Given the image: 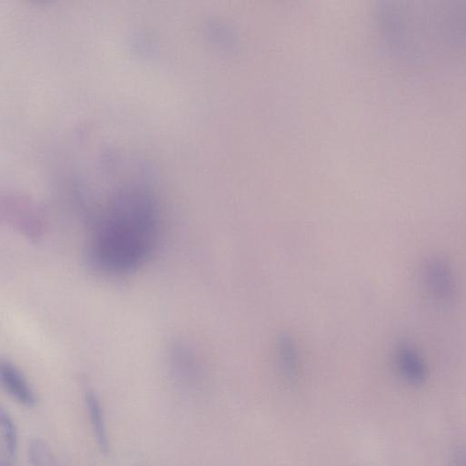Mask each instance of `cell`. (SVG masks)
<instances>
[{
  "label": "cell",
  "mask_w": 466,
  "mask_h": 466,
  "mask_svg": "<svg viewBox=\"0 0 466 466\" xmlns=\"http://www.w3.org/2000/svg\"><path fill=\"white\" fill-rule=\"evenodd\" d=\"M384 15L392 52L404 62H438L466 54L465 1L395 2Z\"/></svg>",
  "instance_id": "6da1fadb"
},
{
  "label": "cell",
  "mask_w": 466,
  "mask_h": 466,
  "mask_svg": "<svg viewBox=\"0 0 466 466\" xmlns=\"http://www.w3.org/2000/svg\"><path fill=\"white\" fill-rule=\"evenodd\" d=\"M159 224L155 204L143 189H125L99 218L89 242V258L101 272L124 275L152 255Z\"/></svg>",
  "instance_id": "7a4b0ae2"
},
{
  "label": "cell",
  "mask_w": 466,
  "mask_h": 466,
  "mask_svg": "<svg viewBox=\"0 0 466 466\" xmlns=\"http://www.w3.org/2000/svg\"><path fill=\"white\" fill-rule=\"evenodd\" d=\"M424 282L437 301L448 303L455 294V282L450 266L443 260H428L423 267Z\"/></svg>",
  "instance_id": "3957f363"
},
{
  "label": "cell",
  "mask_w": 466,
  "mask_h": 466,
  "mask_svg": "<svg viewBox=\"0 0 466 466\" xmlns=\"http://www.w3.org/2000/svg\"><path fill=\"white\" fill-rule=\"evenodd\" d=\"M0 377L9 394L26 407H33L37 404L36 394L30 382L17 366L9 361L1 362Z\"/></svg>",
  "instance_id": "277c9868"
},
{
  "label": "cell",
  "mask_w": 466,
  "mask_h": 466,
  "mask_svg": "<svg viewBox=\"0 0 466 466\" xmlns=\"http://www.w3.org/2000/svg\"><path fill=\"white\" fill-rule=\"evenodd\" d=\"M396 365L401 377L412 385L423 384L426 380V365L420 353L414 347L404 345L397 349Z\"/></svg>",
  "instance_id": "5b68a950"
},
{
  "label": "cell",
  "mask_w": 466,
  "mask_h": 466,
  "mask_svg": "<svg viewBox=\"0 0 466 466\" xmlns=\"http://www.w3.org/2000/svg\"><path fill=\"white\" fill-rule=\"evenodd\" d=\"M85 401L99 448L104 454H108L109 443L107 427H106L104 410H102L97 394L91 390L87 391Z\"/></svg>",
  "instance_id": "8992f818"
},
{
  "label": "cell",
  "mask_w": 466,
  "mask_h": 466,
  "mask_svg": "<svg viewBox=\"0 0 466 466\" xmlns=\"http://www.w3.org/2000/svg\"><path fill=\"white\" fill-rule=\"evenodd\" d=\"M0 423H1V428L3 436L6 443V452H8L9 457L14 458L18 451V430L16 427L14 421H13L9 413H6L4 408L0 409Z\"/></svg>",
  "instance_id": "52a82bcc"
},
{
  "label": "cell",
  "mask_w": 466,
  "mask_h": 466,
  "mask_svg": "<svg viewBox=\"0 0 466 466\" xmlns=\"http://www.w3.org/2000/svg\"><path fill=\"white\" fill-rule=\"evenodd\" d=\"M28 455L34 466H55V460L50 448L43 440H32L28 446Z\"/></svg>",
  "instance_id": "ba28073f"
},
{
  "label": "cell",
  "mask_w": 466,
  "mask_h": 466,
  "mask_svg": "<svg viewBox=\"0 0 466 466\" xmlns=\"http://www.w3.org/2000/svg\"><path fill=\"white\" fill-rule=\"evenodd\" d=\"M453 466H466V449L458 448L453 458Z\"/></svg>",
  "instance_id": "9c48e42d"
}]
</instances>
